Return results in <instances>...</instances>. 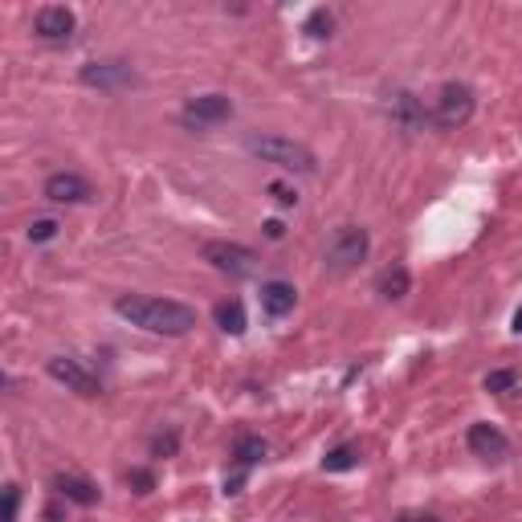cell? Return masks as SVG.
I'll use <instances>...</instances> for the list:
<instances>
[{
  "label": "cell",
  "mask_w": 522,
  "mask_h": 522,
  "mask_svg": "<svg viewBox=\"0 0 522 522\" xmlns=\"http://www.w3.org/2000/svg\"><path fill=\"white\" fill-rule=\"evenodd\" d=\"M270 197H274V200H278V205H282V208L298 205V192H294L290 184H282V180H274V184H270Z\"/></svg>",
  "instance_id": "ffe728a7"
},
{
  "label": "cell",
  "mask_w": 522,
  "mask_h": 522,
  "mask_svg": "<svg viewBox=\"0 0 522 522\" xmlns=\"http://www.w3.org/2000/svg\"><path fill=\"white\" fill-rule=\"evenodd\" d=\"M233 114V103L224 95H200L184 106V123L192 127H213V123H224Z\"/></svg>",
  "instance_id": "ba28073f"
},
{
  "label": "cell",
  "mask_w": 522,
  "mask_h": 522,
  "mask_svg": "<svg viewBox=\"0 0 522 522\" xmlns=\"http://www.w3.org/2000/svg\"><path fill=\"white\" fill-rule=\"evenodd\" d=\"M510 388H514V371H510V368L490 371V376H486V392H498V396H502V392H510Z\"/></svg>",
  "instance_id": "d6986e66"
},
{
  "label": "cell",
  "mask_w": 522,
  "mask_h": 522,
  "mask_svg": "<svg viewBox=\"0 0 522 522\" xmlns=\"http://www.w3.org/2000/svg\"><path fill=\"white\" fill-rule=\"evenodd\" d=\"M50 376L58 380V384H66L69 392H78V396H98V380L90 376L78 360H50Z\"/></svg>",
  "instance_id": "30bf717a"
},
{
  "label": "cell",
  "mask_w": 522,
  "mask_h": 522,
  "mask_svg": "<svg viewBox=\"0 0 522 522\" xmlns=\"http://www.w3.org/2000/svg\"><path fill=\"white\" fill-rule=\"evenodd\" d=\"M470 449H473V457H481V462H506V457H510L506 433L494 425H486V420H478V425L470 428Z\"/></svg>",
  "instance_id": "52a82bcc"
},
{
  "label": "cell",
  "mask_w": 522,
  "mask_h": 522,
  "mask_svg": "<svg viewBox=\"0 0 522 522\" xmlns=\"http://www.w3.org/2000/svg\"><path fill=\"white\" fill-rule=\"evenodd\" d=\"M294 302H298V290H294L290 282H266L261 286V310H266V315H274V318L290 315Z\"/></svg>",
  "instance_id": "7c38bea8"
},
{
  "label": "cell",
  "mask_w": 522,
  "mask_h": 522,
  "mask_svg": "<svg viewBox=\"0 0 522 522\" xmlns=\"http://www.w3.org/2000/svg\"><path fill=\"white\" fill-rule=\"evenodd\" d=\"M473 114V90L462 82H449L441 86V95H437V106H433V123L445 131L462 127V123H470Z\"/></svg>",
  "instance_id": "5b68a950"
},
{
  "label": "cell",
  "mask_w": 522,
  "mask_h": 522,
  "mask_svg": "<svg viewBox=\"0 0 522 522\" xmlns=\"http://www.w3.org/2000/svg\"><path fill=\"white\" fill-rule=\"evenodd\" d=\"M368 249H371V241L360 224H343V229H334L331 245H326V266L331 270H352L368 257Z\"/></svg>",
  "instance_id": "3957f363"
},
{
  "label": "cell",
  "mask_w": 522,
  "mask_h": 522,
  "mask_svg": "<svg viewBox=\"0 0 522 522\" xmlns=\"http://www.w3.org/2000/svg\"><path fill=\"white\" fill-rule=\"evenodd\" d=\"M282 233H286V229H282V221H266V237H270V241H278Z\"/></svg>",
  "instance_id": "d4e9b609"
},
{
  "label": "cell",
  "mask_w": 522,
  "mask_h": 522,
  "mask_svg": "<svg viewBox=\"0 0 522 522\" xmlns=\"http://www.w3.org/2000/svg\"><path fill=\"white\" fill-rule=\"evenodd\" d=\"M114 310H119L127 323L143 326V331L151 334H188L192 326H197V310L184 307V302L176 298H139V294H127V298L114 302Z\"/></svg>",
  "instance_id": "6da1fadb"
},
{
  "label": "cell",
  "mask_w": 522,
  "mask_h": 522,
  "mask_svg": "<svg viewBox=\"0 0 522 522\" xmlns=\"http://www.w3.org/2000/svg\"><path fill=\"white\" fill-rule=\"evenodd\" d=\"M355 462H360V453H355L352 445H339V449H331V453L323 457V470L326 473H343V470H352Z\"/></svg>",
  "instance_id": "e0dca14e"
},
{
  "label": "cell",
  "mask_w": 522,
  "mask_h": 522,
  "mask_svg": "<svg viewBox=\"0 0 522 522\" xmlns=\"http://www.w3.org/2000/svg\"><path fill=\"white\" fill-rule=\"evenodd\" d=\"M53 490L66 494L69 502H78V506H95L98 502V486L95 481H86V478H78V473H58V478H53Z\"/></svg>",
  "instance_id": "4fadbf2b"
},
{
  "label": "cell",
  "mask_w": 522,
  "mask_h": 522,
  "mask_svg": "<svg viewBox=\"0 0 522 522\" xmlns=\"http://www.w3.org/2000/svg\"><path fill=\"white\" fill-rule=\"evenodd\" d=\"M45 197H50L53 205H82V200L95 197V188H90V180H82L78 171H53L50 180H45Z\"/></svg>",
  "instance_id": "8992f818"
},
{
  "label": "cell",
  "mask_w": 522,
  "mask_h": 522,
  "mask_svg": "<svg viewBox=\"0 0 522 522\" xmlns=\"http://www.w3.org/2000/svg\"><path fill=\"white\" fill-rule=\"evenodd\" d=\"M200 257L229 278H245V274H253V266H257V253L237 245V241H208V245L200 249Z\"/></svg>",
  "instance_id": "277c9868"
},
{
  "label": "cell",
  "mask_w": 522,
  "mask_h": 522,
  "mask_svg": "<svg viewBox=\"0 0 522 522\" xmlns=\"http://www.w3.org/2000/svg\"><path fill=\"white\" fill-rule=\"evenodd\" d=\"M17 506H21V494H17V486H5V494H0V522L17 518Z\"/></svg>",
  "instance_id": "ac0fdd59"
},
{
  "label": "cell",
  "mask_w": 522,
  "mask_h": 522,
  "mask_svg": "<svg viewBox=\"0 0 522 522\" xmlns=\"http://www.w3.org/2000/svg\"><path fill=\"white\" fill-rule=\"evenodd\" d=\"M127 481L135 486V494H151V490H155V478H151L147 470H131V473H127Z\"/></svg>",
  "instance_id": "7402d4cb"
},
{
  "label": "cell",
  "mask_w": 522,
  "mask_h": 522,
  "mask_svg": "<svg viewBox=\"0 0 522 522\" xmlns=\"http://www.w3.org/2000/svg\"><path fill=\"white\" fill-rule=\"evenodd\" d=\"M58 237V221H33L29 229V241H53Z\"/></svg>",
  "instance_id": "603a6c76"
},
{
  "label": "cell",
  "mask_w": 522,
  "mask_h": 522,
  "mask_svg": "<svg viewBox=\"0 0 522 522\" xmlns=\"http://www.w3.org/2000/svg\"><path fill=\"white\" fill-rule=\"evenodd\" d=\"M151 453H163V457L176 453V433H168V437H155L151 441Z\"/></svg>",
  "instance_id": "cb8c5ba5"
},
{
  "label": "cell",
  "mask_w": 522,
  "mask_h": 522,
  "mask_svg": "<svg viewBox=\"0 0 522 522\" xmlns=\"http://www.w3.org/2000/svg\"><path fill=\"white\" fill-rule=\"evenodd\" d=\"M233 457H237L241 465H257L261 457H266V441L261 437H241L237 445H233Z\"/></svg>",
  "instance_id": "2e32d148"
},
{
  "label": "cell",
  "mask_w": 522,
  "mask_h": 522,
  "mask_svg": "<svg viewBox=\"0 0 522 522\" xmlns=\"http://www.w3.org/2000/svg\"><path fill=\"white\" fill-rule=\"evenodd\" d=\"M249 151L261 163H278V168H286V171H315L310 147L294 143V139H286V135H253L249 139Z\"/></svg>",
  "instance_id": "7a4b0ae2"
},
{
  "label": "cell",
  "mask_w": 522,
  "mask_h": 522,
  "mask_svg": "<svg viewBox=\"0 0 522 522\" xmlns=\"http://www.w3.org/2000/svg\"><path fill=\"white\" fill-rule=\"evenodd\" d=\"M5 384H9V376H5V371H0V388H5Z\"/></svg>",
  "instance_id": "484cf974"
},
{
  "label": "cell",
  "mask_w": 522,
  "mask_h": 522,
  "mask_svg": "<svg viewBox=\"0 0 522 522\" xmlns=\"http://www.w3.org/2000/svg\"><path fill=\"white\" fill-rule=\"evenodd\" d=\"M131 66L127 61H95V66H82V82L98 86V90H123L131 86Z\"/></svg>",
  "instance_id": "9c48e42d"
},
{
  "label": "cell",
  "mask_w": 522,
  "mask_h": 522,
  "mask_svg": "<svg viewBox=\"0 0 522 522\" xmlns=\"http://www.w3.org/2000/svg\"><path fill=\"white\" fill-rule=\"evenodd\" d=\"M408 286H412V278H408V270H404V266L384 270V278H380V294H384V298H404Z\"/></svg>",
  "instance_id": "9a60e30c"
},
{
  "label": "cell",
  "mask_w": 522,
  "mask_h": 522,
  "mask_svg": "<svg viewBox=\"0 0 522 522\" xmlns=\"http://www.w3.org/2000/svg\"><path fill=\"white\" fill-rule=\"evenodd\" d=\"M307 33H310V37H326V33H331V13H323V9H318L315 17L307 21Z\"/></svg>",
  "instance_id": "44dd1931"
},
{
  "label": "cell",
  "mask_w": 522,
  "mask_h": 522,
  "mask_svg": "<svg viewBox=\"0 0 522 522\" xmlns=\"http://www.w3.org/2000/svg\"><path fill=\"white\" fill-rule=\"evenodd\" d=\"M216 326H221L224 334H241L245 331V307H241L237 298L221 302V307H216Z\"/></svg>",
  "instance_id": "5bb4252c"
},
{
  "label": "cell",
  "mask_w": 522,
  "mask_h": 522,
  "mask_svg": "<svg viewBox=\"0 0 522 522\" xmlns=\"http://www.w3.org/2000/svg\"><path fill=\"white\" fill-rule=\"evenodd\" d=\"M74 33V13L61 9V5H50V9L37 13V37L45 41H66Z\"/></svg>",
  "instance_id": "8fae6325"
}]
</instances>
